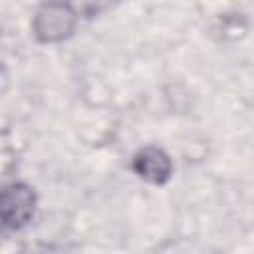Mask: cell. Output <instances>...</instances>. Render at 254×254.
<instances>
[{
  "instance_id": "obj_1",
  "label": "cell",
  "mask_w": 254,
  "mask_h": 254,
  "mask_svg": "<svg viewBox=\"0 0 254 254\" xmlns=\"http://www.w3.org/2000/svg\"><path fill=\"white\" fill-rule=\"evenodd\" d=\"M75 24V14L67 4H46L34 20V32L42 42H56L65 38Z\"/></svg>"
},
{
  "instance_id": "obj_2",
  "label": "cell",
  "mask_w": 254,
  "mask_h": 254,
  "mask_svg": "<svg viewBox=\"0 0 254 254\" xmlns=\"http://www.w3.org/2000/svg\"><path fill=\"white\" fill-rule=\"evenodd\" d=\"M34 212V192L22 183L8 185L2 192V220L10 228H18Z\"/></svg>"
},
{
  "instance_id": "obj_3",
  "label": "cell",
  "mask_w": 254,
  "mask_h": 254,
  "mask_svg": "<svg viewBox=\"0 0 254 254\" xmlns=\"http://www.w3.org/2000/svg\"><path fill=\"white\" fill-rule=\"evenodd\" d=\"M133 169L141 179L155 185H161L171 177V161L157 147H145L139 151L133 161Z\"/></svg>"
}]
</instances>
